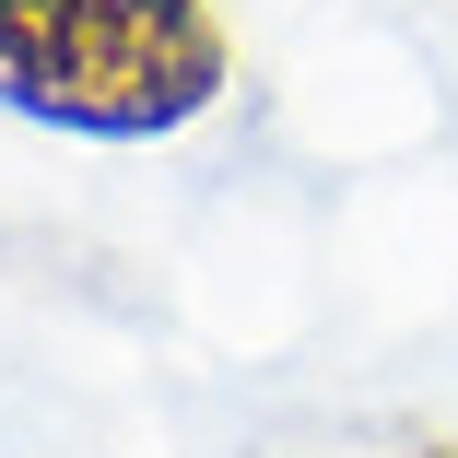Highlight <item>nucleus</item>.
Returning <instances> with one entry per match:
<instances>
[{"mask_svg": "<svg viewBox=\"0 0 458 458\" xmlns=\"http://www.w3.org/2000/svg\"><path fill=\"white\" fill-rule=\"evenodd\" d=\"M235 36L212 0H0V118L71 141H165L224 106Z\"/></svg>", "mask_w": 458, "mask_h": 458, "instance_id": "f257e3e1", "label": "nucleus"}, {"mask_svg": "<svg viewBox=\"0 0 458 458\" xmlns=\"http://www.w3.org/2000/svg\"><path fill=\"white\" fill-rule=\"evenodd\" d=\"M411 458H458V435H446V446H411Z\"/></svg>", "mask_w": 458, "mask_h": 458, "instance_id": "f03ea898", "label": "nucleus"}]
</instances>
